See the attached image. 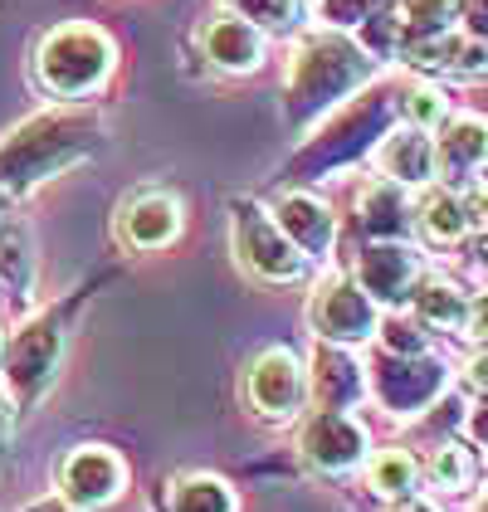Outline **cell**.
<instances>
[{
  "mask_svg": "<svg viewBox=\"0 0 488 512\" xmlns=\"http://www.w3.org/2000/svg\"><path fill=\"white\" fill-rule=\"evenodd\" d=\"M113 69V40L98 25H59L40 44V83L59 98H83Z\"/></svg>",
  "mask_w": 488,
  "mask_h": 512,
  "instance_id": "obj_1",
  "label": "cell"
},
{
  "mask_svg": "<svg viewBox=\"0 0 488 512\" xmlns=\"http://www.w3.org/2000/svg\"><path fill=\"white\" fill-rule=\"evenodd\" d=\"M469 386H474L479 395H488V352L474 356V366H469Z\"/></svg>",
  "mask_w": 488,
  "mask_h": 512,
  "instance_id": "obj_31",
  "label": "cell"
},
{
  "mask_svg": "<svg viewBox=\"0 0 488 512\" xmlns=\"http://www.w3.org/2000/svg\"><path fill=\"white\" fill-rule=\"evenodd\" d=\"M122 483H127V469H122L118 454L103 449V444H83V449H74V454L59 464V493L83 512L108 508L122 493Z\"/></svg>",
  "mask_w": 488,
  "mask_h": 512,
  "instance_id": "obj_5",
  "label": "cell"
},
{
  "mask_svg": "<svg viewBox=\"0 0 488 512\" xmlns=\"http://www.w3.org/2000/svg\"><path fill=\"white\" fill-rule=\"evenodd\" d=\"M406 113L415 127H435V122L445 118V93H435V88H410Z\"/></svg>",
  "mask_w": 488,
  "mask_h": 512,
  "instance_id": "obj_28",
  "label": "cell"
},
{
  "mask_svg": "<svg viewBox=\"0 0 488 512\" xmlns=\"http://www.w3.org/2000/svg\"><path fill=\"white\" fill-rule=\"evenodd\" d=\"M201 44H205V59H210L215 69H230V74H249V69H259V59H264V35H259V25H249L244 15L210 20Z\"/></svg>",
  "mask_w": 488,
  "mask_h": 512,
  "instance_id": "obj_10",
  "label": "cell"
},
{
  "mask_svg": "<svg viewBox=\"0 0 488 512\" xmlns=\"http://www.w3.org/2000/svg\"><path fill=\"white\" fill-rule=\"evenodd\" d=\"M371 488L386 498H410L415 493V459L401 449H386L371 459Z\"/></svg>",
  "mask_w": 488,
  "mask_h": 512,
  "instance_id": "obj_22",
  "label": "cell"
},
{
  "mask_svg": "<svg viewBox=\"0 0 488 512\" xmlns=\"http://www.w3.org/2000/svg\"><path fill=\"white\" fill-rule=\"evenodd\" d=\"M274 220H279V230L298 244L303 259L332 249V215H327V205L318 196H284Z\"/></svg>",
  "mask_w": 488,
  "mask_h": 512,
  "instance_id": "obj_17",
  "label": "cell"
},
{
  "mask_svg": "<svg viewBox=\"0 0 488 512\" xmlns=\"http://www.w3.org/2000/svg\"><path fill=\"white\" fill-rule=\"evenodd\" d=\"M430 478H435V488H464L469 478H474V459H469V449H459V444H445V449H435V459H430Z\"/></svg>",
  "mask_w": 488,
  "mask_h": 512,
  "instance_id": "obj_26",
  "label": "cell"
},
{
  "mask_svg": "<svg viewBox=\"0 0 488 512\" xmlns=\"http://www.w3.org/2000/svg\"><path fill=\"white\" fill-rule=\"evenodd\" d=\"M464 25L474 40H488V0H464Z\"/></svg>",
  "mask_w": 488,
  "mask_h": 512,
  "instance_id": "obj_29",
  "label": "cell"
},
{
  "mask_svg": "<svg viewBox=\"0 0 488 512\" xmlns=\"http://www.w3.org/2000/svg\"><path fill=\"white\" fill-rule=\"evenodd\" d=\"M181 235V205L166 191H142L122 210V239L132 249H162Z\"/></svg>",
  "mask_w": 488,
  "mask_h": 512,
  "instance_id": "obj_11",
  "label": "cell"
},
{
  "mask_svg": "<svg viewBox=\"0 0 488 512\" xmlns=\"http://www.w3.org/2000/svg\"><path fill=\"white\" fill-rule=\"evenodd\" d=\"M0 278L10 288H25L30 283V249H25V230L20 225L0 230Z\"/></svg>",
  "mask_w": 488,
  "mask_h": 512,
  "instance_id": "obj_25",
  "label": "cell"
},
{
  "mask_svg": "<svg viewBox=\"0 0 488 512\" xmlns=\"http://www.w3.org/2000/svg\"><path fill=\"white\" fill-rule=\"evenodd\" d=\"M235 15H244L249 25H264V30H293L298 15H303V0H230Z\"/></svg>",
  "mask_w": 488,
  "mask_h": 512,
  "instance_id": "obj_24",
  "label": "cell"
},
{
  "mask_svg": "<svg viewBox=\"0 0 488 512\" xmlns=\"http://www.w3.org/2000/svg\"><path fill=\"white\" fill-rule=\"evenodd\" d=\"M366 74V59L357 44L337 40V35H318V40H308L298 49V59H293V103L298 108H323V103H337L342 93H352L357 79Z\"/></svg>",
  "mask_w": 488,
  "mask_h": 512,
  "instance_id": "obj_3",
  "label": "cell"
},
{
  "mask_svg": "<svg viewBox=\"0 0 488 512\" xmlns=\"http://www.w3.org/2000/svg\"><path fill=\"white\" fill-rule=\"evenodd\" d=\"M54 366H59V327L54 322H35V327H25L10 342V352H5V381H10V391L20 395V400H35L49 386Z\"/></svg>",
  "mask_w": 488,
  "mask_h": 512,
  "instance_id": "obj_8",
  "label": "cell"
},
{
  "mask_svg": "<svg viewBox=\"0 0 488 512\" xmlns=\"http://www.w3.org/2000/svg\"><path fill=\"white\" fill-rule=\"evenodd\" d=\"M303 454L323 469H352L366 454V430L347 415V410H318L303 430Z\"/></svg>",
  "mask_w": 488,
  "mask_h": 512,
  "instance_id": "obj_9",
  "label": "cell"
},
{
  "mask_svg": "<svg viewBox=\"0 0 488 512\" xmlns=\"http://www.w3.org/2000/svg\"><path fill=\"white\" fill-rule=\"evenodd\" d=\"M357 220H362V230L371 235H401L406 230V205H401V191H396V181H371L362 196H357Z\"/></svg>",
  "mask_w": 488,
  "mask_h": 512,
  "instance_id": "obj_20",
  "label": "cell"
},
{
  "mask_svg": "<svg viewBox=\"0 0 488 512\" xmlns=\"http://www.w3.org/2000/svg\"><path fill=\"white\" fill-rule=\"evenodd\" d=\"M381 171L396 181V186H420V181H430L435 176V142L425 137V127H396L386 142H381Z\"/></svg>",
  "mask_w": 488,
  "mask_h": 512,
  "instance_id": "obj_14",
  "label": "cell"
},
{
  "mask_svg": "<svg viewBox=\"0 0 488 512\" xmlns=\"http://www.w3.org/2000/svg\"><path fill=\"white\" fill-rule=\"evenodd\" d=\"M381 342H386L391 352H401V356L425 352V332H420L410 317H386V322H381Z\"/></svg>",
  "mask_w": 488,
  "mask_h": 512,
  "instance_id": "obj_27",
  "label": "cell"
},
{
  "mask_svg": "<svg viewBox=\"0 0 488 512\" xmlns=\"http://www.w3.org/2000/svg\"><path fill=\"white\" fill-rule=\"evenodd\" d=\"M474 512H488V498H479V508H474Z\"/></svg>",
  "mask_w": 488,
  "mask_h": 512,
  "instance_id": "obj_36",
  "label": "cell"
},
{
  "mask_svg": "<svg viewBox=\"0 0 488 512\" xmlns=\"http://www.w3.org/2000/svg\"><path fill=\"white\" fill-rule=\"evenodd\" d=\"M469 425H474V434H484V439H488V415H474Z\"/></svg>",
  "mask_w": 488,
  "mask_h": 512,
  "instance_id": "obj_35",
  "label": "cell"
},
{
  "mask_svg": "<svg viewBox=\"0 0 488 512\" xmlns=\"http://www.w3.org/2000/svg\"><path fill=\"white\" fill-rule=\"evenodd\" d=\"M83 122L74 118H35L25 122L5 147H0V186H30L49 171H59L64 161L83 152Z\"/></svg>",
  "mask_w": 488,
  "mask_h": 512,
  "instance_id": "obj_2",
  "label": "cell"
},
{
  "mask_svg": "<svg viewBox=\"0 0 488 512\" xmlns=\"http://www.w3.org/2000/svg\"><path fill=\"white\" fill-rule=\"evenodd\" d=\"M235 249H240L244 264L259 278H269V283H293V278L303 274L298 244L259 205H235Z\"/></svg>",
  "mask_w": 488,
  "mask_h": 512,
  "instance_id": "obj_4",
  "label": "cell"
},
{
  "mask_svg": "<svg viewBox=\"0 0 488 512\" xmlns=\"http://www.w3.org/2000/svg\"><path fill=\"white\" fill-rule=\"evenodd\" d=\"M303 395H308V381H303V366H298L293 352L274 347V352H264L254 361V371H249V400H254L259 415L288 420L303 405Z\"/></svg>",
  "mask_w": 488,
  "mask_h": 512,
  "instance_id": "obj_7",
  "label": "cell"
},
{
  "mask_svg": "<svg viewBox=\"0 0 488 512\" xmlns=\"http://www.w3.org/2000/svg\"><path fill=\"white\" fill-rule=\"evenodd\" d=\"M440 386H445V371L435 361H425V356L376 371V395L386 400V410H401V415H415L420 405H430Z\"/></svg>",
  "mask_w": 488,
  "mask_h": 512,
  "instance_id": "obj_12",
  "label": "cell"
},
{
  "mask_svg": "<svg viewBox=\"0 0 488 512\" xmlns=\"http://www.w3.org/2000/svg\"><path fill=\"white\" fill-rule=\"evenodd\" d=\"M391 512H435V508H430V503H415V498H401Z\"/></svg>",
  "mask_w": 488,
  "mask_h": 512,
  "instance_id": "obj_34",
  "label": "cell"
},
{
  "mask_svg": "<svg viewBox=\"0 0 488 512\" xmlns=\"http://www.w3.org/2000/svg\"><path fill=\"white\" fill-rule=\"evenodd\" d=\"M313 400H318V410H352L362 400V366L337 347H318V356H313Z\"/></svg>",
  "mask_w": 488,
  "mask_h": 512,
  "instance_id": "obj_15",
  "label": "cell"
},
{
  "mask_svg": "<svg viewBox=\"0 0 488 512\" xmlns=\"http://www.w3.org/2000/svg\"><path fill=\"white\" fill-rule=\"evenodd\" d=\"M166 508L171 512H235V498H230V488H225L220 478H210V473H186V478L171 483Z\"/></svg>",
  "mask_w": 488,
  "mask_h": 512,
  "instance_id": "obj_19",
  "label": "cell"
},
{
  "mask_svg": "<svg viewBox=\"0 0 488 512\" xmlns=\"http://www.w3.org/2000/svg\"><path fill=\"white\" fill-rule=\"evenodd\" d=\"M415 308H420V317H425L430 327L464 332V322H469V308H474V303H469L454 283H445V278H425L420 293H415Z\"/></svg>",
  "mask_w": 488,
  "mask_h": 512,
  "instance_id": "obj_18",
  "label": "cell"
},
{
  "mask_svg": "<svg viewBox=\"0 0 488 512\" xmlns=\"http://www.w3.org/2000/svg\"><path fill=\"white\" fill-rule=\"evenodd\" d=\"M313 327L327 342H362L376 332V308H371V293L352 278H332L318 288L313 298Z\"/></svg>",
  "mask_w": 488,
  "mask_h": 512,
  "instance_id": "obj_6",
  "label": "cell"
},
{
  "mask_svg": "<svg viewBox=\"0 0 488 512\" xmlns=\"http://www.w3.org/2000/svg\"><path fill=\"white\" fill-rule=\"evenodd\" d=\"M20 512H83V508H74L69 498H44V503H30V508H20Z\"/></svg>",
  "mask_w": 488,
  "mask_h": 512,
  "instance_id": "obj_32",
  "label": "cell"
},
{
  "mask_svg": "<svg viewBox=\"0 0 488 512\" xmlns=\"http://www.w3.org/2000/svg\"><path fill=\"white\" fill-rule=\"evenodd\" d=\"M454 15H459V0H406V5H401V25L410 30V40L449 30Z\"/></svg>",
  "mask_w": 488,
  "mask_h": 512,
  "instance_id": "obj_23",
  "label": "cell"
},
{
  "mask_svg": "<svg viewBox=\"0 0 488 512\" xmlns=\"http://www.w3.org/2000/svg\"><path fill=\"white\" fill-rule=\"evenodd\" d=\"M464 210H474V220H479V225H484V230H488V191H474Z\"/></svg>",
  "mask_w": 488,
  "mask_h": 512,
  "instance_id": "obj_33",
  "label": "cell"
},
{
  "mask_svg": "<svg viewBox=\"0 0 488 512\" xmlns=\"http://www.w3.org/2000/svg\"><path fill=\"white\" fill-rule=\"evenodd\" d=\"M357 278H362V288L371 298H406L410 288H415V278H420V259H415V249H401V244H381V249H366L362 259H357Z\"/></svg>",
  "mask_w": 488,
  "mask_h": 512,
  "instance_id": "obj_13",
  "label": "cell"
},
{
  "mask_svg": "<svg viewBox=\"0 0 488 512\" xmlns=\"http://www.w3.org/2000/svg\"><path fill=\"white\" fill-rule=\"evenodd\" d=\"M488 161V122L484 118H454L449 132L435 147V171H445L449 181H469Z\"/></svg>",
  "mask_w": 488,
  "mask_h": 512,
  "instance_id": "obj_16",
  "label": "cell"
},
{
  "mask_svg": "<svg viewBox=\"0 0 488 512\" xmlns=\"http://www.w3.org/2000/svg\"><path fill=\"white\" fill-rule=\"evenodd\" d=\"M420 230L430 239H440V244H454V239L469 230L464 200L454 196V191H430V196L420 200Z\"/></svg>",
  "mask_w": 488,
  "mask_h": 512,
  "instance_id": "obj_21",
  "label": "cell"
},
{
  "mask_svg": "<svg viewBox=\"0 0 488 512\" xmlns=\"http://www.w3.org/2000/svg\"><path fill=\"white\" fill-rule=\"evenodd\" d=\"M10 430H15V415H10V400L0 395V464H5V454H10Z\"/></svg>",
  "mask_w": 488,
  "mask_h": 512,
  "instance_id": "obj_30",
  "label": "cell"
}]
</instances>
